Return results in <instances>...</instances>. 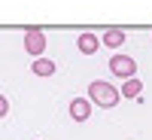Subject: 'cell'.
I'll return each instance as SVG.
<instances>
[{"instance_id": "9c48e42d", "label": "cell", "mask_w": 152, "mask_h": 140, "mask_svg": "<svg viewBox=\"0 0 152 140\" xmlns=\"http://www.w3.org/2000/svg\"><path fill=\"white\" fill-rule=\"evenodd\" d=\"M6 116H9V100L0 95V119H6Z\"/></svg>"}, {"instance_id": "5b68a950", "label": "cell", "mask_w": 152, "mask_h": 140, "mask_svg": "<svg viewBox=\"0 0 152 140\" xmlns=\"http://www.w3.org/2000/svg\"><path fill=\"white\" fill-rule=\"evenodd\" d=\"M76 46H79V52H82V55H94L97 49H100V37L91 34V31H85V34H79Z\"/></svg>"}, {"instance_id": "6da1fadb", "label": "cell", "mask_w": 152, "mask_h": 140, "mask_svg": "<svg viewBox=\"0 0 152 140\" xmlns=\"http://www.w3.org/2000/svg\"><path fill=\"white\" fill-rule=\"evenodd\" d=\"M88 100L97 104V107H104V110H113L122 97H119V88L116 85H110L107 79H94L91 85H88Z\"/></svg>"}, {"instance_id": "7a4b0ae2", "label": "cell", "mask_w": 152, "mask_h": 140, "mask_svg": "<svg viewBox=\"0 0 152 140\" xmlns=\"http://www.w3.org/2000/svg\"><path fill=\"white\" fill-rule=\"evenodd\" d=\"M110 70H113V76L131 79V76H137V61L131 55H125V52H116V55L110 58Z\"/></svg>"}, {"instance_id": "ba28073f", "label": "cell", "mask_w": 152, "mask_h": 140, "mask_svg": "<svg viewBox=\"0 0 152 140\" xmlns=\"http://www.w3.org/2000/svg\"><path fill=\"white\" fill-rule=\"evenodd\" d=\"M125 40H128V34H125L122 28H107V31H104V37H100V43H104L107 49H119Z\"/></svg>"}, {"instance_id": "3957f363", "label": "cell", "mask_w": 152, "mask_h": 140, "mask_svg": "<svg viewBox=\"0 0 152 140\" xmlns=\"http://www.w3.org/2000/svg\"><path fill=\"white\" fill-rule=\"evenodd\" d=\"M21 43H24V52H28L31 58H40V55L46 52V34L37 31V28H28V31H24Z\"/></svg>"}, {"instance_id": "277c9868", "label": "cell", "mask_w": 152, "mask_h": 140, "mask_svg": "<svg viewBox=\"0 0 152 140\" xmlns=\"http://www.w3.org/2000/svg\"><path fill=\"white\" fill-rule=\"evenodd\" d=\"M91 116V100L88 97H73L70 100V119L73 122H85Z\"/></svg>"}, {"instance_id": "52a82bcc", "label": "cell", "mask_w": 152, "mask_h": 140, "mask_svg": "<svg viewBox=\"0 0 152 140\" xmlns=\"http://www.w3.org/2000/svg\"><path fill=\"white\" fill-rule=\"evenodd\" d=\"M55 70H58V64L52 58H46V55L34 58V64H31V73L34 76H55Z\"/></svg>"}, {"instance_id": "8992f818", "label": "cell", "mask_w": 152, "mask_h": 140, "mask_svg": "<svg viewBox=\"0 0 152 140\" xmlns=\"http://www.w3.org/2000/svg\"><path fill=\"white\" fill-rule=\"evenodd\" d=\"M143 95V82L131 76V79H122V88H119V97H128V100H137Z\"/></svg>"}]
</instances>
